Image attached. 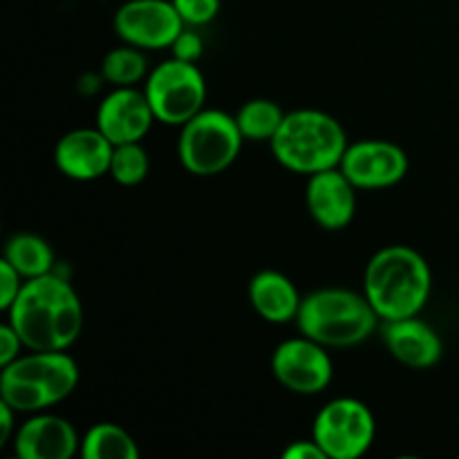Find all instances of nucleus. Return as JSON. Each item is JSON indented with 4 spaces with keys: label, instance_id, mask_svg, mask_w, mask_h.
Wrapping results in <instances>:
<instances>
[{
    "label": "nucleus",
    "instance_id": "f257e3e1",
    "mask_svg": "<svg viewBox=\"0 0 459 459\" xmlns=\"http://www.w3.org/2000/svg\"><path fill=\"white\" fill-rule=\"evenodd\" d=\"M7 323L18 332L25 350H67L83 330V305L74 287L52 272L25 281L9 305Z\"/></svg>",
    "mask_w": 459,
    "mask_h": 459
},
{
    "label": "nucleus",
    "instance_id": "f03ea898",
    "mask_svg": "<svg viewBox=\"0 0 459 459\" xmlns=\"http://www.w3.org/2000/svg\"><path fill=\"white\" fill-rule=\"evenodd\" d=\"M363 294L384 323L420 316L433 294V273L412 247H384L368 260Z\"/></svg>",
    "mask_w": 459,
    "mask_h": 459
},
{
    "label": "nucleus",
    "instance_id": "7ed1b4c3",
    "mask_svg": "<svg viewBox=\"0 0 459 459\" xmlns=\"http://www.w3.org/2000/svg\"><path fill=\"white\" fill-rule=\"evenodd\" d=\"M79 385V366L65 350H27L0 372V399L18 415H34L65 402Z\"/></svg>",
    "mask_w": 459,
    "mask_h": 459
},
{
    "label": "nucleus",
    "instance_id": "20e7f679",
    "mask_svg": "<svg viewBox=\"0 0 459 459\" xmlns=\"http://www.w3.org/2000/svg\"><path fill=\"white\" fill-rule=\"evenodd\" d=\"M269 146L282 169L309 178L341 166L350 143L339 119L316 108H299L287 112Z\"/></svg>",
    "mask_w": 459,
    "mask_h": 459
},
{
    "label": "nucleus",
    "instance_id": "39448f33",
    "mask_svg": "<svg viewBox=\"0 0 459 459\" xmlns=\"http://www.w3.org/2000/svg\"><path fill=\"white\" fill-rule=\"evenodd\" d=\"M379 314L363 291L345 287H323L300 303L296 316L300 334L318 341L325 348H352L375 334Z\"/></svg>",
    "mask_w": 459,
    "mask_h": 459
},
{
    "label": "nucleus",
    "instance_id": "423d86ee",
    "mask_svg": "<svg viewBox=\"0 0 459 459\" xmlns=\"http://www.w3.org/2000/svg\"><path fill=\"white\" fill-rule=\"evenodd\" d=\"M245 143L236 117L224 110H202L182 126L178 155L184 169L195 178L224 173L240 155Z\"/></svg>",
    "mask_w": 459,
    "mask_h": 459
},
{
    "label": "nucleus",
    "instance_id": "0eeeda50",
    "mask_svg": "<svg viewBox=\"0 0 459 459\" xmlns=\"http://www.w3.org/2000/svg\"><path fill=\"white\" fill-rule=\"evenodd\" d=\"M143 92L157 121L182 128L188 119L204 110L206 81L197 63L170 56L148 72Z\"/></svg>",
    "mask_w": 459,
    "mask_h": 459
},
{
    "label": "nucleus",
    "instance_id": "6e6552de",
    "mask_svg": "<svg viewBox=\"0 0 459 459\" xmlns=\"http://www.w3.org/2000/svg\"><path fill=\"white\" fill-rule=\"evenodd\" d=\"M375 437L377 420L361 399H332L314 417L312 439L327 459L363 457L375 444Z\"/></svg>",
    "mask_w": 459,
    "mask_h": 459
},
{
    "label": "nucleus",
    "instance_id": "1a4fd4ad",
    "mask_svg": "<svg viewBox=\"0 0 459 459\" xmlns=\"http://www.w3.org/2000/svg\"><path fill=\"white\" fill-rule=\"evenodd\" d=\"M272 372L278 384L294 394H321L334 377V363L325 345L300 334L287 339L273 350Z\"/></svg>",
    "mask_w": 459,
    "mask_h": 459
},
{
    "label": "nucleus",
    "instance_id": "9d476101",
    "mask_svg": "<svg viewBox=\"0 0 459 459\" xmlns=\"http://www.w3.org/2000/svg\"><path fill=\"white\" fill-rule=\"evenodd\" d=\"M117 36L139 49H170L184 21L173 0H126L112 18Z\"/></svg>",
    "mask_w": 459,
    "mask_h": 459
},
{
    "label": "nucleus",
    "instance_id": "9b49d317",
    "mask_svg": "<svg viewBox=\"0 0 459 459\" xmlns=\"http://www.w3.org/2000/svg\"><path fill=\"white\" fill-rule=\"evenodd\" d=\"M339 169L359 191H381L406 178L408 155L388 139H361L350 143Z\"/></svg>",
    "mask_w": 459,
    "mask_h": 459
},
{
    "label": "nucleus",
    "instance_id": "f8f14e48",
    "mask_svg": "<svg viewBox=\"0 0 459 459\" xmlns=\"http://www.w3.org/2000/svg\"><path fill=\"white\" fill-rule=\"evenodd\" d=\"M357 191L348 175L336 166L309 175L305 204L318 227L325 231H341L357 215Z\"/></svg>",
    "mask_w": 459,
    "mask_h": 459
},
{
    "label": "nucleus",
    "instance_id": "ddd939ff",
    "mask_svg": "<svg viewBox=\"0 0 459 459\" xmlns=\"http://www.w3.org/2000/svg\"><path fill=\"white\" fill-rule=\"evenodd\" d=\"M115 143L94 126L74 128L63 134L54 146V164L74 182H94L110 173Z\"/></svg>",
    "mask_w": 459,
    "mask_h": 459
},
{
    "label": "nucleus",
    "instance_id": "4468645a",
    "mask_svg": "<svg viewBox=\"0 0 459 459\" xmlns=\"http://www.w3.org/2000/svg\"><path fill=\"white\" fill-rule=\"evenodd\" d=\"M155 121L151 101L139 88H115L97 108V128L115 146L142 142Z\"/></svg>",
    "mask_w": 459,
    "mask_h": 459
},
{
    "label": "nucleus",
    "instance_id": "2eb2a0df",
    "mask_svg": "<svg viewBox=\"0 0 459 459\" xmlns=\"http://www.w3.org/2000/svg\"><path fill=\"white\" fill-rule=\"evenodd\" d=\"M12 444L21 459H70L81 453V437L72 421L48 411L27 417Z\"/></svg>",
    "mask_w": 459,
    "mask_h": 459
},
{
    "label": "nucleus",
    "instance_id": "dca6fc26",
    "mask_svg": "<svg viewBox=\"0 0 459 459\" xmlns=\"http://www.w3.org/2000/svg\"><path fill=\"white\" fill-rule=\"evenodd\" d=\"M384 343L390 357L411 370H430L442 361L444 354L442 336L420 316L385 321Z\"/></svg>",
    "mask_w": 459,
    "mask_h": 459
},
{
    "label": "nucleus",
    "instance_id": "f3484780",
    "mask_svg": "<svg viewBox=\"0 0 459 459\" xmlns=\"http://www.w3.org/2000/svg\"><path fill=\"white\" fill-rule=\"evenodd\" d=\"M247 294H249L254 312L272 325H285V323L296 321L300 303H303V296L299 294L291 278L281 272H273V269L255 273L249 281Z\"/></svg>",
    "mask_w": 459,
    "mask_h": 459
},
{
    "label": "nucleus",
    "instance_id": "a211bd4d",
    "mask_svg": "<svg viewBox=\"0 0 459 459\" xmlns=\"http://www.w3.org/2000/svg\"><path fill=\"white\" fill-rule=\"evenodd\" d=\"M3 258L21 273L25 281L45 276L54 269V251L48 240L36 233H13L7 240Z\"/></svg>",
    "mask_w": 459,
    "mask_h": 459
},
{
    "label": "nucleus",
    "instance_id": "6ab92c4d",
    "mask_svg": "<svg viewBox=\"0 0 459 459\" xmlns=\"http://www.w3.org/2000/svg\"><path fill=\"white\" fill-rule=\"evenodd\" d=\"M79 455L83 459H137L139 448L128 430L101 421L81 437Z\"/></svg>",
    "mask_w": 459,
    "mask_h": 459
},
{
    "label": "nucleus",
    "instance_id": "aec40b11",
    "mask_svg": "<svg viewBox=\"0 0 459 459\" xmlns=\"http://www.w3.org/2000/svg\"><path fill=\"white\" fill-rule=\"evenodd\" d=\"M287 112L272 99H251L236 112V124L245 142H272L281 130Z\"/></svg>",
    "mask_w": 459,
    "mask_h": 459
},
{
    "label": "nucleus",
    "instance_id": "412c9836",
    "mask_svg": "<svg viewBox=\"0 0 459 459\" xmlns=\"http://www.w3.org/2000/svg\"><path fill=\"white\" fill-rule=\"evenodd\" d=\"M148 58L143 49L134 45H121L110 49L101 61V79L112 88H137L148 76Z\"/></svg>",
    "mask_w": 459,
    "mask_h": 459
},
{
    "label": "nucleus",
    "instance_id": "4be33fe9",
    "mask_svg": "<svg viewBox=\"0 0 459 459\" xmlns=\"http://www.w3.org/2000/svg\"><path fill=\"white\" fill-rule=\"evenodd\" d=\"M148 170H151V160H148V152L142 146V142H130L115 146L110 161V173L108 175L117 184H121V186H137V184H142L148 178Z\"/></svg>",
    "mask_w": 459,
    "mask_h": 459
},
{
    "label": "nucleus",
    "instance_id": "5701e85b",
    "mask_svg": "<svg viewBox=\"0 0 459 459\" xmlns=\"http://www.w3.org/2000/svg\"><path fill=\"white\" fill-rule=\"evenodd\" d=\"M179 18L186 27H204L220 13L222 0H173Z\"/></svg>",
    "mask_w": 459,
    "mask_h": 459
},
{
    "label": "nucleus",
    "instance_id": "b1692460",
    "mask_svg": "<svg viewBox=\"0 0 459 459\" xmlns=\"http://www.w3.org/2000/svg\"><path fill=\"white\" fill-rule=\"evenodd\" d=\"M170 52L179 61L197 63L202 58V54H204V40L197 34L195 27H184L178 39H175V43L170 45Z\"/></svg>",
    "mask_w": 459,
    "mask_h": 459
},
{
    "label": "nucleus",
    "instance_id": "393cba45",
    "mask_svg": "<svg viewBox=\"0 0 459 459\" xmlns=\"http://www.w3.org/2000/svg\"><path fill=\"white\" fill-rule=\"evenodd\" d=\"M22 285H25V278H22L7 260H0V309H3V312H7L9 305L16 300Z\"/></svg>",
    "mask_w": 459,
    "mask_h": 459
},
{
    "label": "nucleus",
    "instance_id": "a878e982",
    "mask_svg": "<svg viewBox=\"0 0 459 459\" xmlns=\"http://www.w3.org/2000/svg\"><path fill=\"white\" fill-rule=\"evenodd\" d=\"M25 350V343L22 339L18 336V332L9 325L7 321L0 325V368L9 366L12 361H16L18 357L22 354Z\"/></svg>",
    "mask_w": 459,
    "mask_h": 459
},
{
    "label": "nucleus",
    "instance_id": "bb28decb",
    "mask_svg": "<svg viewBox=\"0 0 459 459\" xmlns=\"http://www.w3.org/2000/svg\"><path fill=\"white\" fill-rule=\"evenodd\" d=\"M282 459H327L314 439H296L282 451Z\"/></svg>",
    "mask_w": 459,
    "mask_h": 459
},
{
    "label": "nucleus",
    "instance_id": "cd10ccee",
    "mask_svg": "<svg viewBox=\"0 0 459 459\" xmlns=\"http://www.w3.org/2000/svg\"><path fill=\"white\" fill-rule=\"evenodd\" d=\"M16 415L18 412L13 411L7 402L0 399V446H7V444L13 442V437H16L18 429L16 424H13V417Z\"/></svg>",
    "mask_w": 459,
    "mask_h": 459
}]
</instances>
